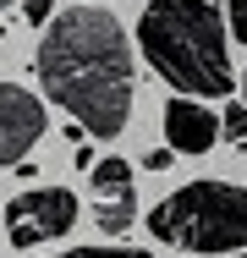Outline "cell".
Segmentation results:
<instances>
[{
    "label": "cell",
    "mask_w": 247,
    "mask_h": 258,
    "mask_svg": "<svg viewBox=\"0 0 247 258\" xmlns=\"http://www.w3.org/2000/svg\"><path fill=\"white\" fill-rule=\"evenodd\" d=\"M39 83L49 104H60L72 121L88 126V138L115 143L132 115V44L127 28L99 11V6H72L44 22L39 39Z\"/></svg>",
    "instance_id": "obj_1"
},
{
    "label": "cell",
    "mask_w": 247,
    "mask_h": 258,
    "mask_svg": "<svg viewBox=\"0 0 247 258\" xmlns=\"http://www.w3.org/2000/svg\"><path fill=\"white\" fill-rule=\"evenodd\" d=\"M231 22L220 0H148L138 22V50L148 66L176 88L198 99H225L236 88L231 72Z\"/></svg>",
    "instance_id": "obj_2"
},
{
    "label": "cell",
    "mask_w": 247,
    "mask_h": 258,
    "mask_svg": "<svg viewBox=\"0 0 247 258\" xmlns=\"http://www.w3.org/2000/svg\"><path fill=\"white\" fill-rule=\"evenodd\" d=\"M154 242L181 253H236L247 247V187L236 181H187L170 198H159L148 214Z\"/></svg>",
    "instance_id": "obj_3"
},
{
    "label": "cell",
    "mask_w": 247,
    "mask_h": 258,
    "mask_svg": "<svg viewBox=\"0 0 247 258\" xmlns=\"http://www.w3.org/2000/svg\"><path fill=\"white\" fill-rule=\"evenodd\" d=\"M77 225V192L72 187H22L6 204V236L11 247H39Z\"/></svg>",
    "instance_id": "obj_4"
},
{
    "label": "cell",
    "mask_w": 247,
    "mask_h": 258,
    "mask_svg": "<svg viewBox=\"0 0 247 258\" xmlns=\"http://www.w3.org/2000/svg\"><path fill=\"white\" fill-rule=\"evenodd\" d=\"M44 132H49L44 99L28 94L22 83H0V170H17Z\"/></svg>",
    "instance_id": "obj_5"
},
{
    "label": "cell",
    "mask_w": 247,
    "mask_h": 258,
    "mask_svg": "<svg viewBox=\"0 0 247 258\" xmlns=\"http://www.w3.org/2000/svg\"><path fill=\"white\" fill-rule=\"evenodd\" d=\"M88 187H94V220L104 236H127L132 220H138V187H132V165L121 154L94 159L88 170Z\"/></svg>",
    "instance_id": "obj_6"
},
{
    "label": "cell",
    "mask_w": 247,
    "mask_h": 258,
    "mask_svg": "<svg viewBox=\"0 0 247 258\" xmlns=\"http://www.w3.org/2000/svg\"><path fill=\"white\" fill-rule=\"evenodd\" d=\"M159 121H165V143L176 154H209L220 143V115L198 94H176V99L159 110Z\"/></svg>",
    "instance_id": "obj_7"
},
{
    "label": "cell",
    "mask_w": 247,
    "mask_h": 258,
    "mask_svg": "<svg viewBox=\"0 0 247 258\" xmlns=\"http://www.w3.org/2000/svg\"><path fill=\"white\" fill-rule=\"evenodd\" d=\"M220 138H225L231 149H242V143H247V104L242 99H231L225 110H220Z\"/></svg>",
    "instance_id": "obj_8"
},
{
    "label": "cell",
    "mask_w": 247,
    "mask_h": 258,
    "mask_svg": "<svg viewBox=\"0 0 247 258\" xmlns=\"http://www.w3.org/2000/svg\"><path fill=\"white\" fill-rule=\"evenodd\" d=\"M60 258H154V253H138V247H72Z\"/></svg>",
    "instance_id": "obj_9"
},
{
    "label": "cell",
    "mask_w": 247,
    "mask_h": 258,
    "mask_svg": "<svg viewBox=\"0 0 247 258\" xmlns=\"http://www.w3.org/2000/svg\"><path fill=\"white\" fill-rule=\"evenodd\" d=\"M225 22H231V39L247 44V0H225Z\"/></svg>",
    "instance_id": "obj_10"
},
{
    "label": "cell",
    "mask_w": 247,
    "mask_h": 258,
    "mask_svg": "<svg viewBox=\"0 0 247 258\" xmlns=\"http://www.w3.org/2000/svg\"><path fill=\"white\" fill-rule=\"evenodd\" d=\"M22 17H28V28H44L55 17V0H22Z\"/></svg>",
    "instance_id": "obj_11"
},
{
    "label": "cell",
    "mask_w": 247,
    "mask_h": 258,
    "mask_svg": "<svg viewBox=\"0 0 247 258\" xmlns=\"http://www.w3.org/2000/svg\"><path fill=\"white\" fill-rule=\"evenodd\" d=\"M143 165H148V170H170V165H176V149H170V143H165V149H148Z\"/></svg>",
    "instance_id": "obj_12"
},
{
    "label": "cell",
    "mask_w": 247,
    "mask_h": 258,
    "mask_svg": "<svg viewBox=\"0 0 247 258\" xmlns=\"http://www.w3.org/2000/svg\"><path fill=\"white\" fill-rule=\"evenodd\" d=\"M225 258H247V247H236V253H225Z\"/></svg>",
    "instance_id": "obj_13"
},
{
    "label": "cell",
    "mask_w": 247,
    "mask_h": 258,
    "mask_svg": "<svg viewBox=\"0 0 247 258\" xmlns=\"http://www.w3.org/2000/svg\"><path fill=\"white\" fill-rule=\"evenodd\" d=\"M242 94H247V66H242Z\"/></svg>",
    "instance_id": "obj_14"
},
{
    "label": "cell",
    "mask_w": 247,
    "mask_h": 258,
    "mask_svg": "<svg viewBox=\"0 0 247 258\" xmlns=\"http://www.w3.org/2000/svg\"><path fill=\"white\" fill-rule=\"evenodd\" d=\"M6 6H17V0H0V11H6Z\"/></svg>",
    "instance_id": "obj_15"
},
{
    "label": "cell",
    "mask_w": 247,
    "mask_h": 258,
    "mask_svg": "<svg viewBox=\"0 0 247 258\" xmlns=\"http://www.w3.org/2000/svg\"><path fill=\"white\" fill-rule=\"evenodd\" d=\"M0 39H6V22H0Z\"/></svg>",
    "instance_id": "obj_16"
}]
</instances>
